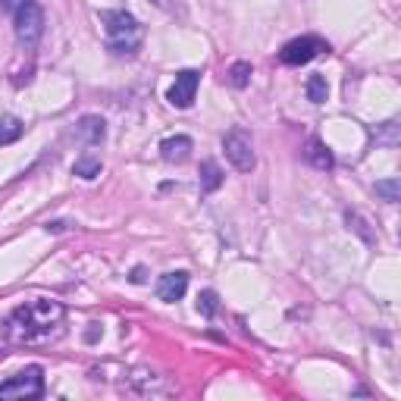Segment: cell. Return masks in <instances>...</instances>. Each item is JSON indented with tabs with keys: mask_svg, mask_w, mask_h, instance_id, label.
I'll use <instances>...</instances> for the list:
<instances>
[{
	"mask_svg": "<svg viewBox=\"0 0 401 401\" xmlns=\"http://www.w3.org/2000/svg\"><path fill=\"white\" fill-rule=\"evenodd\" d=\"M75 138H81L85 144H100L107 138V123L100 116H94V113H88V116H81L75 123Z\"/></svg>",
	"mask_w": 401,
	"mask_h": 401,
	"instance_id": "obj_10",
	"label": "cell"
},
{
	"mask_svg": "<svg viewBox=\"0 0 401 401\" xmlns=\"http://www.w3.org/2000/svg\"><path fill=\"white\" fill-rule=\"evenodd\" d=\"M226 75H229V85H232V88H244V85L251 81V63H248V60L232 63Z\"/></svg>",
	"mask_w": 401,
	"mask_h": 401,
	"instance_id": "obj_16",
	"label": "cell"
},
{
	"mask_svg": "<svg viewBox=\"0 0 401 401\" xmlns=\"http://www.w3.org/2000/svg\"><path fill=\"white\" fill-rule=\"evenodd\" d=\"M376 194H379L382 200H388V204H398L401 200V182L395 179H382V182H376Z\"/></svg>",
	"mask_w": 401,
	"mask_h": 401,
	"instance_id": "obj_17",
	"label": "cell"
},
{
	"mask_svg": "<svg viewBox=\"0 0 401 401\" xmlns=\"http://www.w3.org/2000/svg\"><path fill=\"white\" fill-rule=\"evenodd\" d=\"M154 3H157V6H169V0H154Z\"/></svg>",
	"mask_w": 401,
	"mask_h": 401,
	"instance_id": "obj_24",
	"label": "cell"
},
{
	"mask_svg": "<svg viewBox=\"0 0 401 401\" xmlns=\"http://www.w3.org/2000/svg\"><path fill=\"white\" fill-rule=\"evenodd\" d=\"M144 279H148V269H144V267H135V269H132V282H135V285H141Z\"/></svg>",
	"mask_w": 401,
	"mask_h": 401,
	"instance_id": "obj_22",
	"label": "cell"
},
{
	"mask_svg": "<svg viewBox=\"0 0 401 401\" xmlns=\"http://www.w3.org/2000/svg\"><path fill=\"white\" fill-rule=\"evenodd\" d=\"M304 157H307V160H310L317 169H332V166H336V157L329 154V148H326L320 138H310V141H307Z\"/></svg>",
	"mask_w": 401,
	"mask_h": 401,
	"instance_id": "obj_11",
	"label": "cell"
},
{
	"mask_svg": "<svg viewBox=\"0 0 401 401\" xmlns=\"http://www.w3.org/2000/svg\"><path fill=\"white\" fill-rule=\"evenodd\" d=\"M85 338H88V342H94V338H97V323H91V329L85 332Z\"/></svg>",
	"mask_w": 401,
	"mask_h": 401,
	"instance_id": "obj_23",
	"label": "cell"
},
{
	"mask_svg": "<svg viewBox=\"0 0 401 401\" xmlns=\"http://www.w3.org/2000/svg\"><path fill=\"white\" fill-rule=\"evenodd\" d=\"M198 85H200V72H198V69H182V72L175 75L173 88L166 91V100L173 107H179V110H188V107L194 104Z\"/></svg>",
	"mask_w": 401,
	"mask_h": 401,
	"instance_id": "obj_7",
	"label": "cell"
},
{
	"mask_svg": "<svg viewBox=\"0 0 401 401\" xmlns=\"http://www.w3.org/2000/svg\"><path fill=\"white\" fill-rule=\"evenodd\" d=\"M326 94H329V85H326L323 75H310V79H307V100H310V104H323Z\"/></svg>",
	"mask_w": 401,
	"mask_h": 401,
	"instance_id": "obj_18",
	"label": "cell"
},
{
	"mask_svg": "<svg viewBox=\"0 0 401 401\" xmlns=\"http://www.w3.org/2000/svg\"><path fill=\"white\" fill-rule=\"evenodd\" d=\"M72 173L81 175V179H94V175H100V157H97V154L79 157V160L72 163Z\"/></svg>",
	"mask_w": 401,
	"mask_h": 401,
	"instance_id": "obj_14",
	"label": "cell"
},
{
	"mask_svg": "<svg viewBox=\"0 0 401 401\" xmlns=\"http://www.w3.org/2000/svg\"><path fill=\"white\" fill-rule=\"evenodd\" d=\"M100 22H104V31H107V47H110L113 54H135L144 38V25L138 22L132 13L104 10L100 13Z\"/></svg>",
	"mask_w": 401,
	"mask_h": 401,
	"instance_id": "obj_2",
	"label": "cell"
},
{
	"mask_svg": "<svg viewBox=\"0 0 401 401\" xmlns=\"http://www.w3.org/2000/svg\"><path fill=\"white\" fill-rule=\"evenodd\" d=\"M191 138L188 135H169L160 141V157L166 163H185L188 157H191Z\"/></svg>",
	"mask_w": 401,
	"mask_h": 401,
	"instance_id": "obj_9",
	"label": "cell"
},
{
	"mask_svg": "<svg viewBox=\"0 0 401 401\" xmlns=\"http://www.w3.org/2000/svg\"><path fill=\"white\" fill-rule=\"evenodd\" d=\"M185 288H188L185 269H169V273H163L160 279H157V298L173 304V301H179L182 294H185Z\"/></svg>",
	"mask_w": 401,
	"mask_h": 401,
	"instance_id": "obj_8",
	"label": "cell"
},
{
	"mask_svg": "<svg viewBox=\"0 0 401 401\" xmlns=\"http://www.w3.org/2000/svg\"><path fill=\"white\" fill-rule=\"evenodd\" d=\"M25 3H31V0H0V10H3V13H10V16H13V13H16V10H22Z\"/></svg>",
	"mask_w": 401,
	"mask_h": 401,
	"instance_id": "obj_21",
	"label": "cell"
},
{
	"mask_svg": "<svg viewBox=\"0 0 401 401\" xmlns=\"http://www.w3.org/2000/svg\"><path fill=\"white\" fill-rule=\"evenodd\" d=\"M13 29H16V41L22 44V47H35L44 35V10L35 0L25 3L22 10L13 13Z\"/></svg>",
	"mask_w": 401,
	"mask_h": 401,
	"instance_id": "obj_4",
	"label": "cell"
},
{
	"mask_svg": "<svg viewBox=\"0 0 401 401\" xmlns=\"http://www.w3.org/2000/svg\"><path fill=\"white\" fill-rule=\"evenodd\" d=\"M223 150H226V160L238 169V173H251L257 163L254 157V141L244 129H229L223 135Z\"/></svg>",
	"mask_w": 401,
	"mask_h": 401,
	"instance_id": "obj_5",
	"label": "cell"
},
{
	"mask_svg": "<svg viewBox=\"0 0 401 401\" xmlns=\"http://www.w3.org/2000/svg\"><path fill=\"white\" fill-rule=\"evenodd\" d=\"M198 310L204 313V317H213V313H217V292L204 288V292L198 294Z\"/></svg>",
	"mask_w": 401,
	"mask_h": 401,
	"instance_id": "obj_20",
	"label": "cell"
},
{
	"mask_svg": "<svg viewBox=\"0 0 401 401\" xmlns=\"http://www.w3.org/2000/svg\"><path fill=\"white\" fill-rule=\"evenodd\" d=\"M223 185V169H219V163L213 160H204L200 163V191H217V188Z\"/></svg>",
	"mask_w": 401,
	"mask_h": 401,
	"instance_id": "obj_12",
	"label": "cell"
},
{
	"mask_svg": "<svg viewBox=\"0 0 401 401\" xmlns=\"http://www.w3.org/2000/svg\"><path fill=\"white\" fill-rule=\"evenodd\" d=\"M129 382L138 388V392H163V382H160V376H154V373H132L129 376Z\"/></svg>",
	"mask_w": 401,
	"mask_h": 401,
	"instance_id": "obj_15",
	"label": "cell"
},
{
	"mask_svg": "<svg viewBox=\"0 0 401 401\" xmlns=\"http://www.w3.org/2000/svg\"><path fill=\"white\" fill-rule=\"evenodd\" d=\"M22 132H25V125H22V119H19V116H0V148H3V144L19 141Z\"/></svg>",
	"mask_w": 401,
	"mask_h": 401,
	"instance_id": "obj_13",
	"label": "cell"
},
{
	"mask_svg": "<svg viewBox=\"0 0 401 401\" xmlns=\"http://www.w3.org/2000/svg\"><path fill=\"white\" fill-rule=\"evenodd\" d=\"M44 395V370L41 367H25L22 373L10 376L6 382H0V401H31Z\"/></svg>",
	"mask_w": 401,
	"mask_h": 401,
	"instance_id": "obj_3",
	"label": "cell"
},
{
	"mask_svg": "<svg viewBox=\"0 0 401 401\" xmlns=\"http://www.w3.org/2000/svg\"><path fill=\"white\" fill-rule=\"evenodd\" d=\"M320 50H326V44L320 41V38H313V35L292 38V41L279 50V60L285 63V66H304V63H310Z\"/></svg>",
	"mask_w": 401,
	"mask_h": 401,
	"instance_id": "obj_6",
	"label": "cell"
},
{
	"mask_svg": "<svg viewBox=\"0 0 401 401\" xmlns=\"http://www.w3.org/2000/svg\"><path fill=\"white\" fill-rule=\"evenodd\" d=\"M63 320V304L50 298H35L29 304L16 307L6 323V332H10L13 342H31V338L44 336L50 326H56Z\"/></svg>",
	"mask_w": 401,
	"mask_h": 401,
	"instance_id": "obj_1",
	"label": "cell"
},
{
	"mask_svg": "<svg viewBox=\"0 0 401 401\" xmlns=\"http://www.w3.org/2000/svg\"><path fill=\"white\" fill-rule=\"evenodd\" d=\"M345 219H348V229H354L357 235H361V238H363V242H367V244H373V242H376V235H373V232L367 229V219H363L361 213L348 210V213H345Z\"/></svg>",
	"mask_w": 401,
	"mask_h": 401,
	"instance_id": "obj_19",
	"label": "cell"
}]
</instances>
